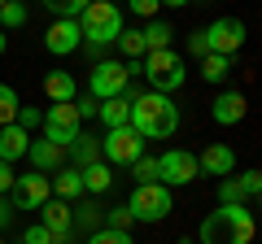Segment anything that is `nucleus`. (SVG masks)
<instances>
[{"instance_id":"393cba45","label":"nucleus","mask_w":262,"mask_h":244,"mask_svg":"<svg viewBox=\"0 0 262 244\" xmlns=\"http://www.w3.org/2000/svg\"><path fill=\"white\" fill-rule=\"evenodd\" d=\"M18 109H22L18 92H13L9 83H0V127H9V122H18Z\"/></svg>"},{"instance_id":"c85d7f7f","label":"nucleus","mask_w":262,"mask_h":244,"mask_svg":"<svg viewBox=\"0 0 262 244\" xmlns=\"http://www.w3.org/2000/svg\"><path fill=\"white\" fill-rule=\"evenodd\" d=\"M92 0H44V9H53L57 18H79Z\"/></svg>"},{"instance_id":"dca6fc26","label":"nucleus","mask_w":262,"mask_h":244,"mask_svg":"<svg viewBox=\"0 0 262 244\" xmlns=\"http://www.w3.org/2000/svg\"><path fill=\"white\" fill-rule=\"evenodd\" d=\"M27 149H31V131H22L18 122H9V127H0V161H18V157H27Z\"/></svg>"},{"instance_id":"f8f14e48","label":"nucleus","mask_w":262,"mask_h":244,"mask_svg":"<svg viewBox=\"0 0 262 244\" xmlns=\"http://www.w3.org/2000/svg\"><path fill=\"white\" fill-rule=\"evenodd\" d=\"M79 39H83L79 18H57L53 27L44 31V53H53V57H70V53L79 48Z\"/></svg>"},{"instance_id":"ddd939ff","label":"nucleus","mask_w":262,"mask_h":244,"mask_svg":"<svg viewBox=\"0 0 262 244\" xmlns=\"http://www.w3.org/2000/svg\"><path fill=\"white\" fill-rule=\"evenodd\" d=\"M39 214H44V227L57 235V244H70V231H75V209H70V201L48 197L39 205Z\"/></svg>"},{"instance_id":"49530a36","label":"nucleus","mask_w":262,"mask_h":244,"mask_svg":"<svg viewBox=\"0 0 262 244\" xmlns=\"http://www.w3.org/2000/svg\"><path fill=\"white\" fill-rule=\"evenodd\" d=\"M0 244H5V240H0Z\"/></svg>"},{"instance_id":"7ed1b4c3","label":"nucleus","mask_w":262,"mask_h":244,"mask_svg":"<svg viewBox=\"0 0 262 244\" xmlns=\"http://www.w3.org/2000/svg\"><path fill=\"white\" fill-rule=\"evenodd\" d=\"M79 31H83L88 44H118L122 35V9L114 5V0H92L83 13H79Z\"/></svg>"},{"instance_id":"20e7f679","label":"nucleus","mask_w":262,"mask_h":244,"mask_svg":"<svg viewBox=\"0 0 262 244\" xmlns=\"http://www.w3.org/2000/svg\"><path fill=\"white\" fill-rule=\"evenodd\" d=\"M140 75L149 79V92L170 96L179 83H184V57L170 53V48H153V53L140 61Z\"/></svg>"},{"instance_id":"473e14b6","label":"nucleus","mask_w":262,"mask_h":244,"mask_svg":"<svg viewBox=\"0 0 262 244\" xmlns=\"http://www.w3.org/2000/svg\"><path fill=\"white\" fill-rule=\"evenodd\" d=\"M136 223V218H131V209L122 205V209H110V214H105V227H114V231H127V227Z\"/></svg>"},{"instance_id":"6e6552de","label":"nucleus","mask_w":262,"mask_h":244,"mask_svg":"<svg viewBox=\"0 0 262 244\" xmlns=\"http://www.w3.org/2000/svg\"><path fill=\"white\" fill-rule=\"evenodd\" d=\"M131 83V66L127 61H96L92 79H88V96L96 101H110V96H122Z\"/></svg>"},{"instance_id":"cd10ccee","label":"nucleus","mask_w":262,"mask_h":244,"mask_svg":"<svg viewBox=\"0 0 262 244\" xmlns=\"http://www.w3.org/2000/svg\"><path fill=\"white\" fill-rule=\"evenodd\" d=\"M131 179L136 183H158V157H136L131 161Z\"/></svg>"},{"instance_id":"a211bd4d","label":"nucleus","mask_w":262,"mask_h":244,"mask_svg":"<svg viewBox=\"0 0 262 244\" xmlns=\"http://www.w3.org/2000/svg\"><path fill=\"white\" fill-rule=\"evenodd\" d=\"M53 197H61V201H79L83 197V175H79V166H61L53 175Z\"/></svg>"},{"instance_id":"9d476101","label":"nucleus","mask_w":262,"mask_h":244,"mask_svg":"<svg viewBox=\"0 0 262 244\" xmlns=\"http://www.w3.org/2000/svg\"><path fill=\"white\" fill-rule=\"evenodd\" d=\"M48 197H53V179L39 175V170L13 179V209H39Z\"/></svg>"},{"instance_id":"bb28decb","label":"nucleus","mask_w":262,"mask_h":244,"mask_svg":"<svg viewBox=\"0 0 262 244\" xmlns=\"http://www.w3.org/2000/svg\"><path fill=\"white\" fill-rule=\"evenodd\" d=\"M118 48H122V57H127V61H136V57L149 53V48H144V35H140V31H122V35H118Z\"/></svg>"},{"instance_id":"aec40b11","label":"nucleus","mask_w":262,"mask_h":244,"mask_svg":"<svg viewBox=\"0 0 262 244\" xmlns=\"http://www.w3.org/2000/svg\"><path fill=\"white\" fill-rule=\"evenodd\" d=\"M44 96H48L53 105H61V101H75V96H79V83H75L70 75H66V70H53V75L44 79Z\"/></svg>"},{"instance_id":"4468645a","label":"nucleus","mask_w":262,"mask_h":244,"mask_svg":"<svg viewBox=\"0 0 262 244\" xmlns=\"http://www.w3.org/2000/svg\"><path fill=\"white\" fill-rule=\"evenodd\" d=\"M245 96L241 92H219L214 101H210V118L219 122V127H236V122H245Z\"/></svg>"},{"instance_id":"58836bf2","label":"nucleus","mask_w":262,"mask_h":244,"mask_svg":"<svg viewBox=\"0 0 262 244\" xmlns=\"http://www.w3.org/2000/svg\"><path fill=\"white\" fill-rule=\"evenodd\" d=\"M13 179H18V175H13V166H9V161H0V197L13 192Z\"/></svg>"},{"instance_id":"ea45409f","label":"nucleus","mask_w":262,"mask_h":244,"mask_svg":"<svg viewBox=\"0 0 262 244\" xmlns=\"http://www.w3.org/2000/svg\"><path fill=\"white\" fill-rule=\"evenodd\" d=\"M75 223H79V227H96V205H79Z\"/></svg>"},{"instance_id":"2eb2a0df","label":"nucleus","mask_w":262,"mask_h":244,"mask_svg":"<svg viewBox=\"0 0 262 244\" xmlns=\"http://www.w3.org/2000/svg\"><path fill=\"white\" fill-rule=\"evenodd\" d=\"M196 166H201V175H214V179H227L236 170V153L227 149V144H210L201 157H196Z\"/></svg>"},{"instance_id":"4c0bfd02","label":"nucleus","mask_w":262,"mask_h":244,"mask_svg":"<svg viewBox=\"0 0 262 244\" xmlns=\"http://www.w3.org/2000/svg\"><path fill=\"white\" fill-rule=\"evenodd\" d=\"M39 122H44L39 109H18V127H22V131H31V127H39Z\"/></svg>"},{"instance_id":"39448f33","label":"nucleus","mask_w":262,"mask_h":244,"mask_svg":"<svg viewBox=\"0 0 262 244\" xmlns=\"http://www.w3.org/2000/svg\"><path fill=\"white\" fill-rule=\"evenodd\" d=\"M127 209H131L136 223H162V218L175 209V201H170V188H166V183H136Z\"/></svg>"},{"instance_id":"b1692460","label":"nucleus","mask_w":262,"mask_h":244,"mask_svg":"<svg viewBox=\"0 0 262 244\" xmlns=\"http://www.w3.org/2000/svg\"><path fill=\"white\" fill-rule=\"evenodd\" d=\"M140 35H144V48H149V53H153V48H170V35H175V31H170L166 22L149 18V27H144Z\"/></svg>"},{"instance_id":"0eeeda50","label":"nucleus","mask_w":262,"mask_h":244,"mask_svg":"<svg viewBox=\"0 0 262 244\" xmlns=\"http://www.w3.org/2000/svg\"><path fill=\"white\" fill-rule=\"evenodd\" d=\"M101 157L110 166H131L136 157H144V140L140 131H131V127H110L101 140Z\"/></svg>"},{"instance_id":"f257e3e1","label":"nucleus","mask_w":262,"mask_h":244,"mask_svg":"<svg viewBox=\"0 0 262 244\" xmlns=\"http://www.w3.org/2000/svg\"><path fill=\"white\" fill-rule=\"evenodd\" d=\"M131 131H140V140H170L179 131V105L162 92H140L131 101Z\"/></svg>"},{"instance_id":"a18cd8bd","label":"nucleus","mask_w":262,"mask_h":244,"mask_svg":"<svg viewBox=\"0 0 262 244\" xmlns=\"http://www.w3.org/2000/svg\"><path fill=\"white\" fill-rule=\"evenodd\" d=\"M5 5H9V0H0V9H5Z\"/></svg>"},{"instance_id":"5701e85b","label":"nucleus","mask_w":262,"mask_h":244,"mask_svg":"<svg viewBox=\"0 0 262 244\" xmlns=\"http://www.w3.org/2000/svg\"><path fill=\"white\" fill-rule=\"evenodd\" d=\"M201 75H206V83H223L232 75V61L223 53H210V57H201Z\"/></svg>"},{"instance_id":"2f4dec72","label":"nucleus","mask_w":262,"mask_h":244,"mask_svg":"<svg viewBox=\"0 0 262 244\" xmlns=\"http://www.w3.org/2000/svg\"><path fill=\"white\" fill-rule=\"evenodd\" d=\"M88 244H131V235H127V231H114V227H101Z\"/></svg>"},{"instance_id":"9b49d317","label":"nucleus","mask_w":262,"mask_h":244,"mask_svg":"<svg viewBox=\"0 0 262 244\" xmlns=\"http://www.w3.org/2000/svg\"><path fill=\"white\" fill-rule=\"evenodd\" d=\"M206 44H210V53L232 57L236 48L245 44V22H241V18H219V22H210V27H206Z\"/></svg>"},{"instance_id":"412c9836","label":"nucleus","mask_w":262,"mask_h":244,"mask_svg":"<svg viewBox=\"0 0 262 244\" xmlns=\"http://www.w3.org/2000/svg\"><path fill=\"white\" fill-rule=\"evenodd\" d=\"M96 118H101L105 127H127L131 122V96H110V101H101Z\"/></svg>"},{"instance_id":"f03ea898","label":"nucleus","mask_w":262,"mask_h":244,"mask_svg":"<svg viewBox=\"0 0 262 244\" xmlns=\"http://www.w3.org/2000/svg\"><path fill=\"white\" fill-rule=\"evenodd\" d=\"M253 214L245 205H219L201 223V244H249L253 240Z\"/></svg>"},{"instance_id":"c756f323","label":"nucleus","mask_w":262,"mask_h":244,"mask_svg":"<svg viewBox=\"0 0 262 244\" xmlns=\"http://www.w3.org/2000/svg\"><path fill=\"white\" fill-rule=\"evenodd\" d=\"M22 22H27V9H22L18 0H9V5L0 9V31L5 27H22Z\"/></svg>"},{"instance_id":"79ce46f5","label":"nucleus","mask_w":262,"mask_h":244,"mask_svg":"<svg viewBox=\"0 0 262 244\" xmlns=\"http://www.w3.org/2000/svg\"><path fill=\"white\" fill-rule=\"evenodd\" d=\"M162 5H170V9H184V5H192V0H162Z\"/></svg>"},{"instance_id":"1a4fd4ad","label":"nucleus","mask_w":262,"mask_h":244,"mask_svg":"<svg viewBox=\"0 0 262 244\" xmlns=\"http://www.w3.org/2000/svg\"><path fill=\"white\" fill-rule=\"evenodd\" d=\"M196 175H201V166H196V153L188 149H166L158 157V183H166V188H184Z\"/></svg>"},{"instance_id":"37998d69","label":"nucleus","mask_w":262,"mask_h":244,"mask_svg":"<svg viewBox=\"0 0 262 244\" xmlns=\"http://www.w3.org/2000/svg\"><path fill=\"white\" fill-rule=\"evenodd\" d=\"M5 44H9V35H5V31H0V53H5Z\"/></svg>"},{"instance_id":"f704fd0d","label":"nucleus","mask_w":262,"mask_h":244,"mask_svg":"<svg viewBox=\"0 0 262 244\" xmlns=\"http://www.w3.org/2000/svg\"><path fill=\"white\" fill-rule=\"evenodd\" d=\"M236 179H241V188L249 192V197H258V192H262V175H258V170H245V175H236Z\"/></svg>"},{"instance_id":"72a5a7b5","label":"nucleus","mask_w":262,"mask_h":244,"mask_svg":"<svg viewBox=\"0 0 262 244\" xmlns=\"http://www.w3.org/2000/svg\"><path fill=\"white\" fill-rule=\"evenodd\" d=\"M188 53H192V57H210V44H206V31H192V35H188Z\"/></svg>"},{"instance_id":"4be33fe9","label":"nucleus","mask_w":262,"mask_h":244,"mask_svg":"<svg viewBox=\"0 0 262 244\" xmlns=\"http://www.w3.org/2000/svg\"><path fill=\"white\" fill-rule=\"evenodd\" d=\"M66 153L75 157V166H79V170H83V166H92V161H101V144H96L92 135H79V140L70 144Z\"/></svg>"},{"instance_id":"6ab92c4d","label":"nucleus","mask_w":262,"mask_h":244,"mask_svg":"<svg viewBox=\"0 0 262 244\" xmlns=\"http://www.w3.org/2000/svg\"><path fill=\"white\" fill-rule=\"evenodd\" d=\"M83 175V192H92V197H101V192H110V183H114V166L110 161H92V166H83L79 170Z\"/></svg>"},{"instance_id":"c03bdc74","label":"nucleus","mask_w":262,"mask_h":244,"mask_svg":"<svg viewBox=\"0 0 262 244\" xmlns=\"http://www.w3.org/2000/svg\"><path fill=\"white\" fill-rule=\"evenodd\" d=\"M258 209H262V192H258Z\"/></svg>"},{"instance_id":"a19ab883","label":"nucleus","mask_w":262,"mask_h":244,"mask_svg":"<svg viewBox=\"0 0 262 244\" xmlns=\"http://www.w3.org/2000/svg\"><path fill=\"white\" fill-rule=\"evenodd\" d=\"M9 218H13V205L5 197H0V227H9Z\"/></svg>"},{"instance_id":"f3484780","label":"nucleus","mask_w":262,"mask_h":244,"mask_svg":"<svg viewBox=\"0 0 262 244\" xmlns=\"http://www.w3.org/2000/svg\"><path fill=\"white\" fill-rule=\"evenodd\" d=\"M27 157H31V166H35L39 175H48V170H61V161H66V149H57L53 140H31Z\"/></svg>"},{"instance_id":"a878e982","label":"nucleus","mask_w":262,"mask_h":244,"mask_svg":"<svg viewBox=\"0 0 262 244\" xmlns=\"http://www.w3.org/2000/svg\"><path fill=\"white\" fill-rule=\"evenodd\" d=\"M219 197H223V205H245L249 192L241 188V179H236V175H227V179H219Z\"/></svg>"},{"instance_id":"423d86ee","label":"nucleus","mask_w":262,"mask_h":244,"mask_svg":"<svg viewBox=\"0 0 262 244\" xmlns=\"http://www.w3.org/2000/svg\"><path fill=\"white\" fill-rule=\"evenodd\" d=\"M79 135H83V118H79L75 101H61L44 113V140H53L57 149H70Z\"/></svg>"},{"instance_id":"e433bc0d","label":"nucleus","mask_w":262,"mask_h":244,"mask_svg":"<svg viewBox=\"0 0 262 244\" xmlns=\"http://www.w3.org/2000/svg\"><path fill=\"white\" fill-rule=\"evenodd\" d=\"M75 109H79V118H92V113L101 109V101H96V96H75Z\"/></svg>"},{"instance_id":"c9c22d12","label":"nucleus","mask_w":262,"mask_h":244,"mask_svg":"<svg viewBox=\"0 0 262 244\" xmlns=\"http://www.w3.org/2000/svg\"><path fill=\"white\" fill-rule=\"evenodd\" d=\"M158 5H162V0H127V9L140 13V18H153V13H158Z\"/></svg>"},{"instance_id":"7c9ffc66","label":"nucleus","mask_w":262,"mask_h":244,"mask_svg":"<svg viewBox=\"0 0 262 244\" xmlns=\"http://www.w3.org/2000/svg\"><path fill=\"white\" fill-rule=\"evenodd\" d=\"M22 244H57V235L48 231L44 223H35V227H27V231H22Z\"/></svg>"}]
</instances>
